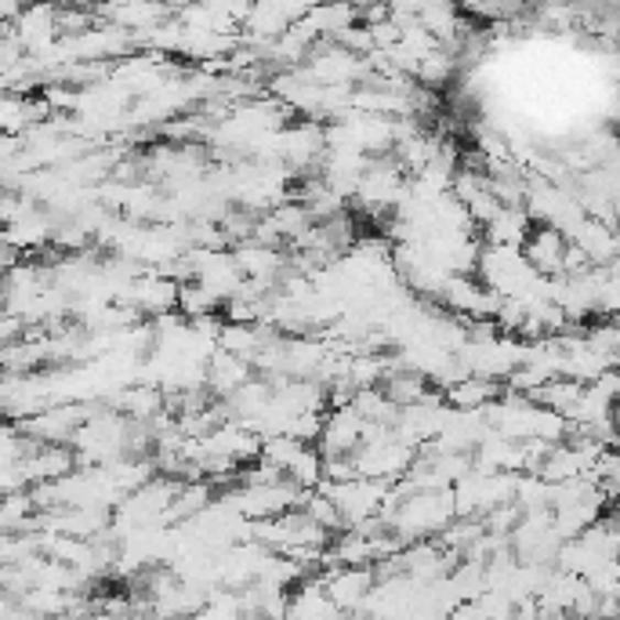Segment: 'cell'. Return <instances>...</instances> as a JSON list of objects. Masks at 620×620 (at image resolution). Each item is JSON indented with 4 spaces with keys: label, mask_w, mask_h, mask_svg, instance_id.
<instances>
[{
    "label": "cell",
    "mask_w": 620,
    "mask_h": 620,
    "mask_svg": "<svg viewBox=\"0 0 620 620\" xmlns=\"http://www.w3.org/2000/svg\"><path fill=\"white\" fill-rule=\"evenodd\" d=\"M178 308L185 316V324H196V319H207L218 313V297L207 294L200 283H178Z\"/></svg>",
    "instance_id": "obj_7"
},
{
    "label": "cell",
    "mask_w": 620,
    "mask_h": 620,
    "mask_svg": "<svg viewBox=\"0 0 620 620\" xmlns=\"http://www.w3.org/2000/svg\"><path fill=\"white\" fill-rule=\"evenodd\" d=\"M319 585H324L327 599L334 602V610L338 613H359L367 602V595L374 591L378 577L370 566H330L319 574Z\"/></svg>",
    "instance_id": "obj_1"
},
{
    "label": "cell",
    "mask_w": 620,
    "mask_h": 620,
    "mask_svg": "<svg viewBox=\"0 0 620 620\" xmlns=\"http://www.w3.org/2000/svg\"><path fill=\"white\" fill-rule=\"evenodd\" d=\"M519 254H523V262L537 272L544 280H559L563 276V254H566V237L559 229H548V226H533L526 243L519 247Z\"/></svg>",
    "instance_id": "obj_2"
},
{
    "label": "cell",
    "mask_w": 620,
    "mask_h": 620,
    "mask_svg": "<svg viewBox=\"0 0 620 620\" xmlns=\"http://www.w3.org/2000/svg\"><path fill=\"white\" fill-rule=\"evenodd\" d=\"M11 33L22 44L26 55H41L58 41V8H22L19 19L11 22Z\"/></svg>",
    "instance_id": "obj_3"
},
{
    "label": "cell",
    "mask_w": 620,
    "mask_h": 620,
    "mask_svg": "<svg viewBox=\"0 0 620 620\" xmlns=\"http://www.w3.org/2000/svg\"><path fill=\"white\" fill-rule=\"evenodd\" d=\"M533 229V221L523 207H501L487 226H482V237H487V247H508V251H519L526 243Z\"/></svg>",
    "instance_id": "obj_6"
},
{
    "label": "cell",
    "mask_w": 620,
    "mask_h": 620,
    "mask_svg": "<svg viewBox=\"0 0 620 620\" xmlns=\"http://www.w3.org/2000/svg\"><path fill=\"white\" fill-rule=\"evenodd\" d=\"M283 620H338V610H334V602L327 599L324 585H319V574L297 580L291 588V599H287V613Z\"/></svg>",
    "instance_id": "obj_4"
},
{
    "label": "cell",
    "mask_w": 620,
    "mask_h": 620,
    "mask_svg": "<svg viewBox=\"0 0 620 620\" xmlns=\"http://www.w3.org/2000/svg\"><path fill=\"white\" fill-rule=\"evenodd\" d=\"M504 395V384L501 381H490V378H461L450 389H443V403L450 406V411H487L490 403H498Z\"/></svg>",
    "instance_id": "obj_5"
}]
</instances>
